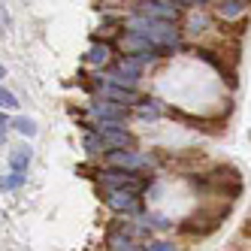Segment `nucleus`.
Returning a JSON list of instances; mask_svg holds the SVG:
<instances>
[{"instance_id":"f257e3e1","label":"nucleus","mask_w":251,"mask_h":251,"mask_svg":"<svg viewBox=\"0 0 251 251\" xmlns=\"http://www.w3.org/2000/svg\"><path fill=\"white\" fill-rule=\"evenodd\" d=\"M127 30L142 40H149L154 49H164V51L178 43V30L170 22H157V19H149V15H139V12L127 19Z\"/></svg>"},{"instance_id":"f03ea898","label":"nucleus","mask_w":251,"mask_h":251,"mask_svg":"<svg viewBox=\"0 0 251 251\" xmlns=\"http://www.w3.org/2000/svg\"><path fill=\"white\" fill-rule=\"evenodd\" d=\"M100 182H103V191H127V194H142L146 191V178H139L136 173H124V170H103L100 173Z\"/></svg>"},{"instance_id":"7ed1b4c3","label":"nucleus","mask_w":251,"mask_h":251,"mask_svg":"<svg viewBox=\"0 0 251 251\" xmlns=\"http://www.w3.org/2000/svg\"><path fill=\"white\" fill-rule=\"evenodd\" d=\"M139 76H142V64L136 58H121L109 73L103 76V82L106 85H118V88H133L139 82Z\"/></svg>"},{"instance_id":"20e7f679","label":"nucleus","mask_w":251,"mask_h":251,"mask_svg":"<svg viewBox=\"0 0 251 251\" xmlns=\"http://www.w3.org/2000/svg\"><path fill=\"white\" fill-rule=\"evenodd\" d=\"M97 142H100V149L103 154H109V151H124V146H130L133 136L121 127V124H97Z\"/></svg>"},{"instance_id":"39448f33","label":"nucleus","mask_w":251,"mask_h":251,"mask_svg":"<svg viewBox=\"0 0 251 251\" xmlns=\"http://www.w3.org/2000/svg\"><path fill=\"white\" fill-rule=\"evenodd\" d=\"M109 167L112 170H124V173H136V170H149L151 157L149 154H136V151H109Z\"/></svg>"},{"instance_id":"423d86ee","label":"nucleus","mask_w":251,"mask_h":251,"mask_svg":"<svg viewBox=\"0 0 251 251\" xmlns=\"http://www.w3.org/2000/svg\"><path fill=\"white\" fill-rule=\"evenodd\" d=\"M106 245H109V251H142L130 227H112L109 236H106Z\"/></svg>"},{"instance_id":"0eeeda50","label":"nucleus","mask_w":251,"mask_h":251,"mask_svg":"<svg viewBox=\"0 0 251 251\" xmlns=\"http://www.w3.org/2000/svg\"><path fill=\"white\" fill-rule=\"evenodd\" d=\"M91 112L100 118V124H121L124 115H127V106H118V103H109V100H97L91 106Z\"/></svg>"},{"instance_id":"6e6552de","label":"nucleus","mask_w":251,"mask_h":251,"mask_svg":"<svg viewBox=\"0 0 251 251\" xmlns=\"http://www.w3.org/2000/svg\"><path fill=\"white\" fill-rule=\"evenodd\" d=\"M106 206L115 209V212H139V197L136 194H127V191H106Z\"/></svg>"},{"instance_id":"1a4fd4ad","label":"nucleus","mask_w":251,"mask_h":251,"mask_svg":"<svg viewBox=\"0 0 251 251\" xmlns=\"http://www.w3.org/2000/svg\"><path fill=\"white\" fill-rule=\"evenodd\" d=\"M139 6V15H149V19H157V22H170L178 15V6L182 3H160V0H151V3H136Z\"/></svg>"},{"instance_id":"9d476101","label":"nucleus","mask_w":251,"mask_h":251,"mask_svg":"<svg viewBox=\"0 0 251 251\" xmlns=\"http://www.w3.org/2000/svg\"><path fill=\"white\" fill-rule=\"evenodd\" d=\"M100 100H109V103H118V106H127V103H136V91L133 88H118V85H100Z\"/></svg>"},{"instance_id":"9b49d317","label":"nucleus","mask_w":251,"mask_h":251,"mask_svg":"<svg viewBox=\"0 0 251 251\" xmlns=\"http://www.w3.org/2000/svg\"><path fill=\"white\" fill-rule=\"evenodd\" d=\"M27 164H30V149H25V146L12 149V154H9V167H12V173H25Z\"/></svg>"},{"instance_id":"f8f14e48","label":"nucleus","mask_w":251,"mask_h":251,"mask_svg":"<svg viewBox=\"0 0 251 251\" xmlns=\"http://www.w3.org/2000/svg\"><path fill=\"white\" fill-rule=\"evenodd\" d=\"M109 46H106V43H97V46H91V51H88V61H91V64H106V61H109Z\"/></svg>"},{"instance_id":"ddd939ff","label":"nucleus","mask_w":251,"mask_h":251,"mask_svg":"<svg viewBox=\"0 0 251 251\" xmlns=\"http://www.w3.org/2000/svg\"><path fill=\"white\" fill-rule=\"evenodd\" d=\"M19 185H25V173H9L6 178H0V188H3V191H12Z\"/></svg>"},{"instance_id":"4468645a","label":"nucleus","mask_w":251,"mask_h":251,"mask_svg":"<svg viewBox=\"0 0 251 251\" xmlns=\"http://www.w3.org/2000/svg\"><path fill=\"white\" fill-rule=\"evenodd\" d=\"M12 127L19 130V133H25V136H33V133H37V124H33L30 118H15Z\"/></svg>"},{"instance_id":"2eb2a0df","label":"nucleus","mask_w":251,"mask_h":251,"mask_svg":"<svg viewBox=\"0 0 251 251\" xmlns=\"http://www.w3.org/2000/svg\"><path fill=\"white\" fill-rule=\"evenodd\" d=\"M19 106V100H15L12 91H6V88H0V109H15Z\"/></svg>"},{"instance_id":"dca6fc26","label":"nucleus","mask_w":251,"mask_h":251,"mask_svg":"<svg viewBox=\"0 0 251 251\" xmlns=\"http://www.w3.org/2000/svg\"><path fill=\"white\" fill-rule=\"evenodd\" d=\"M221 12L224 15H239V12H245V3H239V0H230V3H221Z\"/></svg>"},{"instance_id":"f3484780","label":"nucleus","mask_w":251,"mask_h":251,"mask_svg":"<svg viewBox=\"0 0 251 251\" xmlns=\"http://www.w3.org/2000/svg\"><path fill=\"white\" fill-rule=\"evenodd\" d=\"M139 115H142V118H151V121H154V118L160 115V106H157V100H151V106H139Z\"/></svg>"},{"instance_id":"a211bd4d","label":"nucleus","mask_w":251,"mask_h":251,"mask_svg":"<svg viewBox=\"0 0 251 251\" xmlns=\"http://www.w3.org/2000/svg\"><path fill=\"white\" fill-rule=\"evenodd\" d=\"M146 251H176V248H173L170 242H151V245H149Z\"/></svg>"},{"instance_id":"6ab92c4d","label":"nucleus","mask_w":251,"mask_h":251,"mask_svg":"<svg viewBox=\"0 0 251 251\" xmlns=\"http://www.w3.org/2000/svg\"><path fill=\"white\" fill-rule=\"evenodd\" d=\"M0 127H3V130H6V115H3V112H0Z\"/></svg>"},{"instance_id":"aec40b11","label":"nucleus","mask_w":251,"mask_h":251,"mask_svg":"<svg viewBox=\"0 0 251 251\" xmlns=\"http://www.w3.org/2000/svg\"><path fill=\"white\" fill-rule=\"evenodd\" d=\"M3 76H6V70H3V67H0V79H3Z\"/></svg>"}]
</instances>
